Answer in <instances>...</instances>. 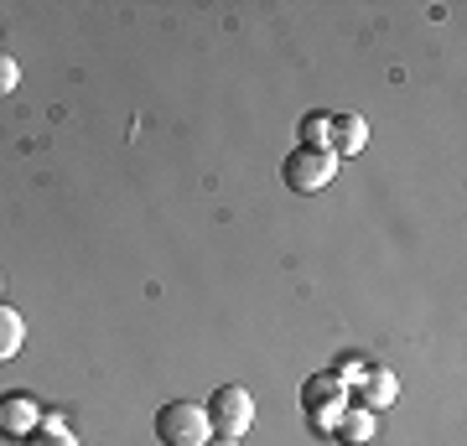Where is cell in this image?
<instances>
[{
    "label": "cell",
    "mask_w": 467,
    "mask_h": 446,
    "mask_svg": "<svg viewBox=\"0 0 467 446\" xmlns=\"http://www.w3.org/2000/svg\"><path fill=\"white\" fill-rule=\"evenodd\" d=\"M208 410H202L198 399H171L156 410V436L161 446H202L208 441Z\"/></svg>",
    "instance_id": "obj_1"
},
{
    "label": "cell",
    "mask_w": 467,
    "mask_h": 446,
    "mask_svg": "<svg viewBox=\"0 0 467 446\" xmlns=\"http://www.w3.org/2000/svg\"><path fill=\"white\" fill-rule=\"evenodd\" d=\"M337 156L333 150H312V146H296L291 156L281 161V182L291 187V192H322V187L337 177Z\"/></svg>",
    "instance_id": "obj_2"
},
{
    "label": "cell",
    "mask_w": 467,
    "mask_h": 446,
    "mask_svg": "<svg viewBox=\"0 0 467 446\" xmlns=\"http://www.w3.org/2000/svg\"><path fill=\"white\" fill-rule=\"evenodd\" d=\"M202 410H208V426H213L218 436H229V441H239V436L254 426V399H250V389H239V384L213 389Z\"/></svg>",
    "instance_id": "obj_3"
},
{
    "label": "cell",
    "mask_w": 467,
    "mask_h": 446,
    "mask_svg": "<svg viewBox=\"0 0 467 446\" xmlns=\"http://www.w3.org/2000/svg\"><path fill=\"white\" fill-rule=\"evenodd\" d=\"M36 426H42V399H32L26 389L0 395V436L5 441H26Z\"/></svg>",
    "instance_id": "obj_4"
},
{
    "label": "cell",
    "mask_w": 467,
    "mask_h": 446,
    "mask_svg": "<svg viewBox=\"0 0 467 446\" xmlns=\"http://www.w3.org/2000/svg\"><path fill=\"white\" fill-rule=\"evenodd\" d=\"M395 395H400V384H395V374H389L384 364H374V368L358 374V410H389Z\"/></svg>",
    "instance_id": "obj_5"
},
{
    "label": "cell",
    "mask_w": 467,
    "mask_h": 446,
    "mask_svg": "<svg viewBox=\"0 0 467 446\" xmlns=\"http://www.w3.org/2000/svg\"><path fill=\"white\" fill-rule=\"evenodd\" d=\"M364 146H368V125H364V115H333V135H327V150H333L337 161L358 156Z\"/></svg>",
    "instance_id": "obj_6"
},
{
    "label": "cell",
    "mask_w": 467,
    "mask_h": 446,
    "mask_svg": "<svg viewBox=\"0 0 467 446\" xmlns=\"http://www.w3.org/2000/svg\"><path fill=\"white\" fill-rule=\"evenodd\" d=\"M301 405L317 415V410H333V405H343V379H333V374H317V379H306V389H301Z\"/></svg>",
    "instance_id": "obj_7"
},
{
    "label": "cell",
    "mask_w": 467,
    "mask_h": 446,
    "mask_svg": "<svg viewBox=\"0 0 467 446\" xmlns=\"http://www.w3.org/2000/svg\"><path fill=\"white\" fill-rule=\"evenodd\" d=\"M21 343H26V322H21L16 306L0 301V364H11V358L21 353Z\"/></svg>",
    "instance_id": "obj_8"
},
{
    "label": "cell",
    "mask_w": 467,
    "mask_h": 446,
    "mask_svg": "<svg viewBox=\"0 0 467 446\" xmlns=\"http://www.w3.org/2000/svg\"><path fill=\"white\" fill-rule=\"evenodd\" d=\"M333 430L343 446H368L374 441V410H343Z\"/></svg>",
    "instance_id": "obj_9"
},
{
    "label": "cell",
    "mask_w": 467,
    "mask_h": 446,
    "mask_svg": "<svg viewBox=\"0 0 467 446\" xmlns=\"http://www.w3.org/2000/svg\"><path fill=\"white\" fill-rule=\"evenodd\" d=\"M327 135H333V115H306L301 119V146H312V150H327Z\"/></svg>",
    "instance_id": "obj_10"
},
{
    "label": "cell",
    "mask_w": 467,
    "mask_h": 446,
    "mask_svg": "<svg viewBox=\"0 0 467 446\" xmlns=\"http://www.w3.org/2000/svg\"><path fill=\"white\" fill-rule=\"evenodd\" d=\"M21 446H78V441L67 436V426H63V430H47V426H36V430H32V436H26Z\"/></svg>",
    "instance_id": "obj_11"
},
{
    "label": "cell",
    "mask_w": 467,
    "mask_h": 446,
    "mask_svg": "<svg viewBox=\"0 0 467 446\" xmlns=\"http://www.w3.org/2000/svg\"><path fill=\"white\" fill-rule=\"evenodd\" d=\"M16 83H21L16 57H5V52H0V99H5V94H16Z\"/></svg>",
    "instance_id": "obj_12"
},
{
    "label": "cell",
    "mask_w": 467,
    "mask_h": 446,
    "mask_svg": "<svg viewBox=\"0 0 467 446\" xmlns=\"http://www.w3.org/2000/svg\"><path fill=\"white\" fill-rule=\"evenodd\" d=\"M202 446H239V441H229V436H213V441H202Z\"/></svg>",
    "instance_id": "obj_13"
},
{
    "label": "cell",
    "mask_w": 467,
    "mask_h": 446,
    "mask_svg": "<svg viewBox=\"0 0 467 446\" xmlns=\"http://www.w3.org/2000/svg\"><path fill=\"white\" fill-rule=\"evenodd\" d=\"M0 285H5V281H0Z\"/></svg>",
    "instance_id": "obj_14"
}]
</instances>
